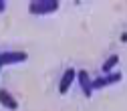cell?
Here are the masks:
<instances>
[{
  "label": "cell",
  "mask_w": 127,
  "mask_h": 111,
  "mask_svg": "<svg viewBox=\"0 0 127 111\" xmlns=\"http://www.w3.org/2000/svg\"><path fill=\"white\" fill-rule=\"evenodd\" d=\"M59 10V2L57 0H34L28 4V12L30 14H51Z\"/></svg>",
  "instance_id": "cell-1"
},
{
  "label": "cell",
  "mask_w": 127,
  "mask_h": 111,
  "mask_svg": "<svg viewBox=\"0 0 127 111\" xmlns=\"http://www.w3.org/2000/svg\"><path fill=\"white\" fill-rule=\"evenodd\" d=\"M123 79L121 73H107L105 77H99V79H93L91 81V89H103V87H109V85H115Z\"/></svg>",
  "instance_id": "cell-2"
},
{
  "label": "cell",
  "mask_w": 127,
  "mask_h": 111,
  "mask_svg": "<svg viewBox=\"0 0 127 111\" xmlns=\"http://www.w3.org/2000/svg\"><path fill=\"white\" fill-rule=\"evenodd\" d=\"M28 59V53L24 51H6V53H0V63L4 65H14V63H24Z\"/></svg>",
  "instance_id": "cell-3"
},
{
  "label": "cell",
  "mask_w": 127,
  "mask_h": 111,
  "mask_svg": "<svg viewBox=\"0 0 127 111\" xmlns=\"http://www.w3.org/2000/svg\"><path fill=\"white\" fill-rule=\"evenodd\" d=\"M75 77H77V71H75V69H67L65 73H63L61 83H59V93L65 95V93L71 89V85H73V81H75Z\"/></svg>",
  "instance_id": "cell-4"
},
{
  "label": "cell",
  "mask_w": 127,
  "mask_h": 111,
  "mask_svg": "<svg viewBox=\"0 0 127 111\" xmlns=\"http://www.w3.org/2000/svg\"><path fill=\"white\" fill-rule=\"evenodd\" d=\"M75 79H79V83H81V89H83V95L85 97H91L93 95V89H91V77H89V73L83 69V71H77V77Z\"/></svg>",
  "instance_id": "cell-5"
},
{
  "label": "cell",
  "mask_w": 127,
  "mask_h": 111,
  "mask_svg": "<svg viewBox=\"0 0 127 111\" xmlns=\"http://www.w3.org/2000/svg\"><path fill=\"white\" fill-rule=\"evenodd\" d=\"M0 105L2 107H6V109H18V101L12 97V95L6 91V89H0Z\"/></svg>",
  "instance_id": "cell-6"
},
{
  "label": "cell",
  "mask_w": 127,
  "mask_h": 111,
  "mask_svg": "<svg viewBox=\"0 0 127 111\" xmlns=\"http://www.w3.org/2000/svg\"><path fill=\"white\" fill-rule=\"evenodd\" d=\"M119 63V55H111L105 63H103V73L107 75V73H113V67Z\"/></svg>",
  "instance_id": "cell-7"
},
{
  "label": "cell",
  "mask_w": 127,
  "mask_h": 111,
  "mask_svg": "<svg viewBox=\"0 0 127 111\" xmlns=\"http://www.w3.org/2000/svg\"><path fill=\"white\" fill-rule=\"evenodd\" d=\"M6 10V2H4V0H0V12H4Z\"/></svg>",
  "instance_id": "cell-8"
},
{
  "label": "cell",
  "mask_w": 127,
  "mask_h": 111,
  "mask_svg": "<svg viewBox=\"0 0 127 111\" xmlns=\"http://www.w3.org/2000/svg\"><path fill=\"white\" fill-rule=\"evenodd\" d=\"M0 71H2V63H0Z\"/></svg>",
  "instance_id": "cell-9"
}]
</instances>
